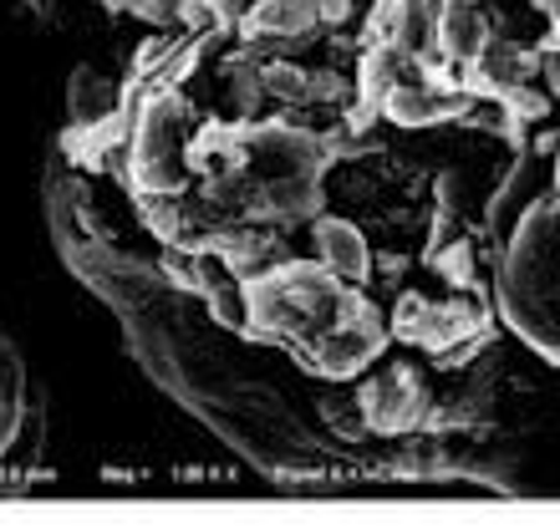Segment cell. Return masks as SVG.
I'll list each match as a JSON object with an SVG mask.
<instances>
[{"label":"cell","mask_w":560,"mask_h":529,"mask_svg":"<svg viewBox=\"0 0 560 529\" xmlns=\"http://www.w3.org/2000/svg\"><path fill=\"white\" fill-rule=\"evenodd\" d=\"M464 107H469V87L443 82V77H433V61H418V72L402 77L377 113L398 128H439V122L464 118Z\"/></svg>","instance_id":"6da1fadb"},{"label":"cell","mask_w":560,"mask_h":529,"mask_svg":"<svg viewBox=\"0 0 560 529\" xmlns=\"http://www.w3.org/2000/svg\"><path fill=\"white\" fill-rule=\"evenodd\" d=\"M357 408L368 418L372 433H408L423 418L428 392L413 377V367H377L357 383Z\"/></svg>","instance_id":"7a4b0ae2"},{"label":"cell","mask_w":560,"mask_h":529,"mask_svg":"<svg viewBox=\"0 0 560 529\" xmlns=\"http://www.w3.org/2000/svg\"><path fill=\"white\" fill-rule=\"evenodd\" d=\"M464 72H469L464 87H469L474 97L510 103L515 92H525L535 82V72H540V51H530V46H520V42H504V36H489V46L464 67Z\"/></svg>","instance_id":"3957f363"},{"label":"cell","mask_w":560,"mask_h":529,"mask_svg":"<svg viewBox=\"0 0 560 529\" xmlns=\"http://www.w3.org/2000/svg\"><path fill=\"white\" fill-rule=\"evenodd\" d=\"M489 36H494V21H489V11L479 5V0H443L439 11V67H448V72H464L479 51L489 46Z\"/></svg>","instance_id":"277c9868"},{"label":"cell","mask_w":560,"mask_h":529,"mask_svg":"<svg viewBox=\"0 0 560 529\" xmlns=\"http://www.w3.org/2000/svg\"><path fill=\"white\" fill-rule=\"evenodd\" d=\"M311 239H316V260H322L331 275H341L347 285H368L372 280V245L352 220L316 214V220H311Z\"/></svg>","instance_id":"5b68a950"},{"label":"cell","mask_w":560,"mask_h":529,"mask_svg":"<svg viewBox=\"0 0 560 529\" xmlns=\"http://www.w3.org/2000/svg\"><path fill=\"white\" fill-rule=\"evenodd\" d=\"M118 113V87L103 82L97 72H77L72 77V128L82 122H103Z\"/></svg>","instance_id":"8992f818"},{"label":"cell","mask_w":560,"mask_h":529,"mask_svg":"<svg viewBox=\"0 0 560 529\" xmlns=\"http://www.w3.org/2000/svg\"><path fill=\"white\" fill-rule=\"evenodd\" d=\"M433 264H439L454 285H469V280H474V250H469V245H454V250H448V245H439Z\"/></svg>","instance_id":"52a82bcc"},{"label":"cell","mask_w":560,"mask_h":529,"mask_svg":"<svg viewBox=\"0 0 560 529\" xmlns=\"http://www.w3.org/2000/svg\"><path fill=\"white\" fill-rule=\"evenodd\" d=\"M326 423L341 427V433H362L368 418H362V408H357V397H341V402H326Z\"/></svg>","instance_id":"ba28073f"},{"label":"cell","mask_w":560,"mask_h":529,"mask_svg":"<svg viewBox=\"0 0 560 529\" xmlns=\"http://www.w3.org/2000/svg\"><path fill=\"white\" fill-rule=\"evenodd\" d=\"M311 11H316L322 26H347L357 11V0H311Z\"/></svg>","instance_id":"9c48e42d"},{"label":"cell","mask_w":560,"mask_h":529,"mask_svg":"<svg viewBox=\"0 0 560 529\" xmlns=\"http://www.w3.org/2000/svg\"><path fill=\"white\" fill-rule=\"evenodd\" d=\"M540 77L550 82V97L560 103V46H546V51H540Z\"/></svg>","instance_id":"30bf717a"},{"label":"cell","mask_w":560,"mask_h":529,"mask_svg":"<svg viewBox=\"0 0 560 529\" xmlns=\"http://www.w3.org/2000/svg\"><path fill=\"white\" fill-rule=\"evenodd\" d=\"M550 46H560V26H556V36H550Z\"/></svg>","instance_id":"8fae6325"}]
</instances>
